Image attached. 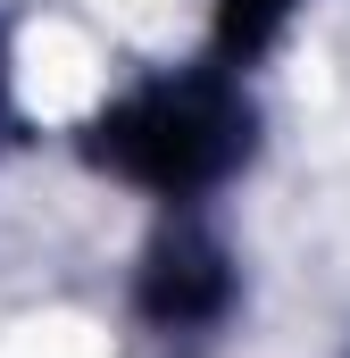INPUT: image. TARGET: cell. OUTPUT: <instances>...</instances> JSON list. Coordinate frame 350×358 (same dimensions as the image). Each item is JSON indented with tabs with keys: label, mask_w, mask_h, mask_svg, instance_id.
Here are the masks:
<instances>
[{
	"label": "cell",
	"mask_w": 350,
	"mask_h": 358,
	"mask_svg": "<svg viewBox=\"0 0 350 358\" xmlns=\"http://www.w3.org/2000/svg\"><path fill=\"white\" fill-rule=\"evenodd\" d=\"M76 167L142 208H225V192L267 159V100L259 76L217 59H159L108 84L67 134Z\"/></svg>",
	"instance_id": "cell-1"
},
{
	"label": "cell",
	"mask_w": 350,
	"mask_h": 358,
	"mask_svg": "<svg viewBox=\"0 0 350 358\" xmlns=\"http://www.w3.org/2000/svg\"><path fill=\"white\" fill-rule=\"evenodd\" d=\"M125 342L142 358H217L251 317V259L225 208H150L125 259Z\"/></svg>",
	"instance_id": "cell-2"
},
{
	"label": "cell",
	"mask_w": 350,
	"mask_h": 358,
	"mask_svg": "<svg viewBox=\"0 0 350 358\" xmlns=\"http://www.w3.org/2000/svg\"><path fill=\"white\" fill-rule=\"evenodd\" d=\"M317 0H209V25H200V59L217 67H242V76H267V59L300 34Z\"/></svg>",
	"instance_id": "cell-3"
},
{
	"label": "cell",
	"mask_w": 350,
	"mask_h": 358,
	"mask_svg": "<svg viewBox=\"0 0 350 358\" xmlns=\"http://www.w3.org/2000/svg\"><path fill=\"white\" fill-rule=\"evenodd\" d=\"M17 150V34L0 17V159Z\"/></svg>",
	"instance_id": "cell-4"
}]
</instances>
